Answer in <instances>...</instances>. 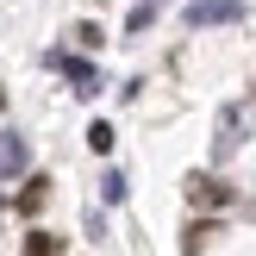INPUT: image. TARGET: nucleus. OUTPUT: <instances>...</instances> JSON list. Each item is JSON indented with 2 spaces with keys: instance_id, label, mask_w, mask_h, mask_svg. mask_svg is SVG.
<instances>
[{
  "instance_id": "nucleus-5",
  "label": "nucleus",
  "mask_w": 256,
  "mask_h": 256,
  "mask_svg": "<svg viewBox=\"0 0 256 256\" xmlns=\"http://www.w3.org/2000/svg\"><path fill=\"white\" fill-rule=\"evenodd\" d=\"M238 144H244V112H225V119H219V144H212V156H232Z\"/></svg>"
},
{
  "instance_id": "nucleus-2",
  "label": "nucleus",
  "mask_w": 256,
  "mask_h": 256,
  "mask_svg": "<svg viewBox=\"0 0 256 256\" xmlns=\"http://www.w3.org/2000/svg\"><path fill=\"white\" fill-rule=\"evenodd\" d=\"M188 200H194V206H225V200H232V188L219 182V175H188Z\"/></svg>"
},
{
  "instance_id": "nucleus-6",
  "label": "nucleus",
  "mask_w": 256,
  "mask_h": 256,
  "mask_svg": "<svg viewBox=\"0 0 256 256\" xmlns=\"http://www.w3.org/2000/svg\"><path fill=\"white\" fill-rule=\"evenodd\" d=\"M44 200H50V182H44V175H32V182L19 188V212L32 219V212H44Z\"/></svg>"
},
{
  "instance_id": "nucleus-1",
  "label": "nucleus",
  "mask_w": 256,
  "mask_h": 256,
  "mask_svg": "<svg viewBox=\"0 0 256 256\" xmlns=\"http://www.w3.org/2000/svg\"><path fill=\"white\" fill-rule=\"evenodd\" d=\"M232 19H244L238 0H194L188 6V25H232Z\"/></svg>"
},
{
  "instance_id": "nucleus-3",
  "label": "nucleus",
  "mask_w": 256,
  "mask_h": 256,
  "mask_svg": "<svg viewBox=\"0 0 256 256\" xmlns=\"http://www.w3.org/2000/svg\"><path fill=\"white\" fill-rule=\"evenodd\" d=\"M50 62H56V69L75 82V94H100V75H94V62H82V56H62V50H50Z\"/></svg>"
},
{
  "instance_id": "nucleus-10",
  "label": "nucleus",
  "mask_w": 256,
  "mask_h": 256,
  "mask_svg": "<svg viewBox=\"0 0 256 256\" xmlns=\"http://www.w3.org/2000/svg\"><path fill=\"white\" fill-rule=\"evenodd\" d=\"M75 44H82V50H100V25H75Z\"/></svg>"
},
{
  "instance_id": "nucleus-4",
  "label": "nucleus",
  "mask_w": 256,
  "mask_h": 256,
  "mask_svg": "<svg viewBox=\"0 0 256 256\" xmlns=\"http://www.w3.org/2000/svg\"><path fill=\"white\" fill-rule=\"evenodd\" d=\"M0 175H25V138L0 132Z\"/></svg>"
},
{
  "instance_id": "nucleus-7",
  "label": "nucleus",
  "mask_w": 256,
  "mask_h": 256,
  "mask_svg": "<svg viewBox=\"0 0 256 256\" xmlns=\"http://www.w3.org/2000/svg\"><path fill=\"white\" fill-rule=\"evenodd\" d=\"M56 250H62L56 232H32V238H25V256H56Z\"/></svg>"
},
{
  "instance_id": "nucleus-8",
  "label": "nucleus",
  "mask_w": 256,
  "mask_h": 256,
  "mask_svg": "<svg viewBox=\"0 0 256 256\" xmlns=\"http://www.w3.org/2000/svg\"><path fill=\"white\" fill-rule=\"evenodd\" d=\"M100 200H112V206L125 200V175H119V169H106V175H100Z\"/></svg>"
},
{
  "instance_id": "nucleus-11",
  "label": "nucleus",
  "mask_w": 256,
  "mask_h": 256,
  "mask_svg": "<svg viewBox=\"0 0 256 256\" xmlns=\"http://www.w3.org/2000/svg\"><path fill=\"white\" fill-rule=\"evenodd\" d=\"M0 106H6V94H0Z\"/></svg>"
},
{
  "instance_id": "nucleus-9",
  "label": "nucleus",
  "mask_w": 256,
  "mask_h": 256,
  "mask_svg": "<svg viewBox=\"0 0 256 256\" xmlns=\"http://www.w3.org/2000/svg\"><path fill=\"white\" fill-rule=\"evenodd\" d=\"M88 144L106 156V150H112V125H106V119H100V125H88Z\"/></svg>"
}]
</instances>
